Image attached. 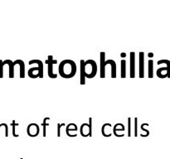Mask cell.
<instances>
[{
    "label": "cell",
    "mask_w": 170,
    "mask_h": 159,
    "mask_svg": "<svg viewBox=\"0 0 170 159\" xmlns=\"http://www.w3.org/2000/svg\"><path fill=\"white\" fill-rule=\"evenodd\" d=\"M76 70V65L72 60H63L58 67L59 75L64 79H71L74 77Z\"/></svg>",
    "instance_id": "1"
},
{
    "label": "cell",
    "mask_w": 170,
    "mask_h": 159,
    "mask_svg": "<svg viewBox=\"0 0 170 159\" xmlns=\"http://www.w3.org/2000/svg\"><path fill=\"white\" fill-rule=\"evenodd\" d=\"M85 71H86V77L88 79L94 78L97 74L98 66L94 60H87L85 62Z\"/></svg>",
    "instance_id": "2"
},
{
    "label": "cell",
    "mask_w": 170,
    "mask_h": 159,
    "mask_svg": "<svg viewBox=\"0 0 170 159\" xmlns=\"http://www.w3.org/2000/svg\"><path fill=\"white\" fill-rule=\"evenodd\" d=\"M89 124H81V128H80V133L82 137H92V118H89Z\"/></svg>",
    "instance_id": "3"
},
{
    "label": "cell",
    "mask_w": 170,
    "mask_h": 159,
    "mask_svg": "<svg viewBox=\"0 0 170 159\" xmlns=\"http://www.w3.org/2000/svg\"><path fill=\"white\" fill-rule=\"evenodd\" d=\"M57 60H54L53 59V56H48V60H46L45 62V64L48 65V76L51 78V79H57V74L54 73V71H53V65L54 64H57Z\"/></svg>",
    "instance_id": "4"
},
{
    "label": "cell",
    "mask_w": 170,
    "mask_h": 159,
    "mask_svg": "<svg viewBox=\"0 0 170 159\" xmlns=\"http://www.w3.org/2000/svg\"><path fill=\"white\" fill-rule=\"evenodd\" d=\"M40 132V127L39 125L35 123H32L28 124L27 128V133L29 137L35 138L38 136Z\"/></svg>",
    "instance_id": "5"
},
{
    "label": "cell",
    "mask_w": 170,
    "mask_h": 159,
    "mask_svg": "<svg viewBox=\"0 0 170 159\" xmlns=\"http://www.w3.org/2000/svg\"><path fill=\"white\" fill-rule=\"evenodd\" d=\"M20 62V60H16L14 62H12L11 60H5L2 61V66H4L5 65H9V78H13L14 77V66L16 65H18Z\"/></svg>",
    "instance_id": "6"
},
{
    "label": "cell",
    "mask_w": 170,
    "mask_h": 159,
    "mask_svg": "<svg viewBox=\"0 0 170 159\" xmlns=\"http://www.w3.org/2000/svg\"><path fill=\"white\" fill-rule=\"evenodd\" d=\"M139 76L144 77V52H141L139 54Z\"/></svg>",
    "instance_id": "7"
},
{
    "label": "cell",
    "mask_w": 170,
    "mask_h": 159,
    "mask_svg": "<svg viewBox=\"0 0 170 159\" xmlns=\"http://www.w3.org/2000/svg\"><path fill=\"white\" fill-rule=\"evenodd\" d=\"M130 78L135 77V52H131L130 53Z\"/></svg>",
    "instance_id": "8"
},
{
    "label": "cell",
    "mask_w": 170,
    "mask_h": 159,
    "mask_svg": "<svg viewBox=\"0 0 170 159\" xmlns=\"http://www.w3.org/2000/svg\"><path fill=\"white\" fill-rule=\"evenodd\" d=\"M105 52H100V78H105Z\"/></svg>",
    "instance_id": "9"
},
{
    "label": "cell",
    "mask_w": 170,
    "mask_h": 159,
    "mask_svg": "<svg viewBox=\"0 0 170 159\" xmlns=\"http://www.w3.org/2000/svg\"><path fill=\"white\" fill-rule=\"evenodd\" d=\"M112 128V125L111 124L109 123H106L102 125V128H101V133L102 135L105 138H109L112 135V132L110 131V129Z\"/></svg>",
    "instance_id": "10"
},
{
    "label": "cell",
    "mask_w": 170,
    "mask_h": 159,
    "mask_svg": "<svg viewBox=\"0 0 170 159\" xmlns=\"http://www.w3.org/2000/svg\"><path fill=\"white\" fill-rule=\"evenodd\" d=\"M27 74H28V76L32 79H37L40 77V69L38 68V66L30 68L27 71Z\"/></svg>",
    "instance_id": "11"
},
{
    "label": "cell",
    "mask_w": 170,
    "mask_h": 159,
    "mask_svg": "<svg viewBox=\"0 0 170 159\" xmlns=\"http://www.w3.org/2000/svg\"><path fill=\"white\" fill-rule=\"evenodd\" d=\"M85 62L84 60L81 61V85L86 84V71H85Z\"/></svg>",
    "instance_id": "12"
},
{
    "label": "cell",
    "mask_w": 170,
    "mask_h": 159,
    "mask_svg": "<svg viewBox=\"0 0 170 159\" xmlns=\"http://www.w3.org/2000/svg\"><path fill=\"white\" fill-rule=\"evenodd\" d=\"M29 65H32V64H37V66L40 69V77L39 78H42L43 77V63L41 60H31L28 62Z\"/></svg>",
    "instance_id": "13"
},
{
    "label": "cell",
    "mask_w": 170,
    "mask_h": 159,
    "mask_svg": "<svg viewBox=\"0 0 170 159\" xmlns=\"http://www.w3.org/2000/svg\"><path fill=\"white\" fill-rule=\"evenodd\" d=\"M106 65H110L111 66V77L116 78V63L114 60H107L105 62Z\"/></svg>",
    "instance_id": "14"
},
{
    "label": "cell",
    "mask_w": 170,
    "mask_h": 159,
    "mask_svg": "<svg viewBox=\"0 0 170 159\" xmlns=\"http://www.w3.org/2000/svg\"><path fill=\"white\" fill-rule=\"evenodd\" d=\"M78 130V127H77V125L76 124H72V123H71V124H67L66 125V135L69 137L70 136V132H76Z\"/></svg>",
    "instance_id": "15"
},
{
    "label": "cell",
    "mask_w": 170,
    "mask_h": 159,
    "mask_svg": "<svg viewBox=\"0 0 170 159\" xmlns=\"http://www.w3.org/2000/svg\"><path fill=\"white\" fill-rule=\"evenodd\" d=\"M148 78H153V60L150 59L148 60Z\"/></svg>",
    "instance_id": "16"
},
{
    "label": "cell",
    "mask_w": 170,
    "mask_h": 159,
    "mask_svg": "<svg viewBox=\"0 0 170 159\" xmlns=\"http://www.w3.org/2000/svg\"><path fill=\"white\" fill-rule=\"evenodd\" d=\"M121 78L126 77V60H121Z\"/></svg>",
    "instance_id": "17"
},
{
    "label": "cell",
    "mask_w": 170,
    "mask_h": 159,
    "mask_svg": "<svg viewBox=\"0 0 170 159\" xmlns=\"http://www.w3.org/2000/svg\"><path fill=\"white\" fill-rule=\"evenodd\" d=\"M125 130V128L123 124H116L113 127V133L117 132L118 131H120V132H124Z\"/></svg>",
    "instance_id": "18"
},
{
    "label": "cell",
    "mask_w": 170,
    "mask_h": 159,
    "mask_svg": "<svg viewBox=\"0 0 170 159\" xmlns=\"http://www.w3.org/2000/svg\"><path fill=\"white\" fill-rule=\"evenodd\" d=\"M49 120H50V118H49V117L44 118L43 122H42V127H43V132H42V136H43V137H46V127L49 125V124H48V123H47V122H48V121H49Z\"/></svg>",
    "instance_id": "19"
},
{
    "label": "cell",
    "mask_w": 170,
    "mask_h": 159,
    "mask_svg": "<svg viewBox=\"0 0 170 159\" xmlns=\"http://www.w3.org/2000/svg\"><path fill=\"white\" fill-rule=\"evenodd\" d=\"M11 125H12V127H13V137L18 138L19 135L16 133V131H15V128H16V126H18V125H19V124H16L15 120H13V122H12Z\"/></svg>",
    "instance_id": "20"
},
{
    "label": "cell",
    "mask_w": 170,
    "mask_h": 159,
    "mask_svg": "<svg viewBox=\"0 0 170 159\" xmlns=\"http://www.w3.org/2000/svg\"><path fill=\"white\" fill-rule=\"evenodd\" d=\"M135 136H138V118H135Z\"/></svg>",
    "instance_id": "21"
},
{
    "label": "cell",
    "mask_w": 170,
    "mask_h": 159,
    "mask_svg": "<svg viewBox=\"0 0 170 159\" xmlns=\"http://www.w3.org/2000/svg\"><path fill=\"white\" fill-rule=\"evenodd\" d=\"M128 136H131V119L128 118Z\"/></svg>",
    "instance_id": "22"
},
{
    "label": "cell",
    "mask_w": 170,
    "mask_h": 159,
    "mask_svg": "<svg viewBox=\"0 0 170 159\" xmlns=\"http://www.w3.org/2000/svg\"><path fill=\"white\" fill-rule=\"evenodd\" d=\"M62 126H65V124H57V137H60V136H61V128Z\"/></svg>",
    "instance_id": "23"
},
{
    "label": "cell",
    "mask_w": 170,
    "mask_h": 159,
    "mask_svg": "<svg viewBox=\"0 0 170 159\" xmlns=\"http://www.w3.org/2000/svg\"><path fill=\"white\" fill-rule=\"evenodd\" d=\"M148 124H141V130L142 131H144V132H146V136L148 137V135H149V130L148 129H146V128H144V126H146Z\"/></svg>",
    "instance_id": "24"
},
{
    "label": "cell",
    "mask_w": 170,
    "mask_h": 159,
    "mask_svg": "<svg viewBox=\"0 0 170 159\" xmlns=\"http://www.w3.org/2000/svg\"><path fill=\"white\" fill-rule=\"evenodd\" d=\"M4 77V66H2V60H0V78Z\"/></svg>",
    "instance_id": "25"
},
{
    "label": "cell",
    "mask_w": 170,
    "mask_h": 159,
    "mask_svg": "<svg viewBox=\"0 0 170 159\" xmlns=\"http://www.w3.org/2000/svg\"><path fill=\"white\" fill-rule=\"evenodd\" d=\"M120 57H121V58L126 57V53H125V52L121 53V54H120Z\"/></svg>",
    "instance_id": "26"
},
{
    "label": "cell",
    "mask_w": 170,
    "mask_h": 159,
    "mask_svg": "<svg viewBox=\"0 0 170 159\" xmlns=\"http://www.w3.org/2000/svg\"><path fill=\"white\" fill-rule=\"evenodd\" d=\"M148 57L149 58H151V57H153V52H149L148 54Z\"/></svg>",
    "instance_id": "27"
},
{
    "label": "cell",
    "mask_w": 170,
    "mask_h": 159,
    "mask_svg": "<svg viewBox=\"0 0 170 159\" xmlns=\"http://www.w3.org/2000/svg\"><path fill=\"white\" fill-rule=\"evenodd\" d=\"M20 159H23V158H20Z\"/></svg>",
    "instance_id": "28"
}]
</instances>
